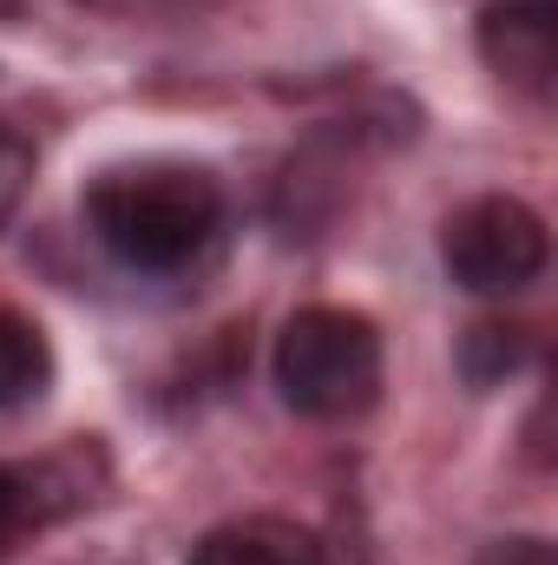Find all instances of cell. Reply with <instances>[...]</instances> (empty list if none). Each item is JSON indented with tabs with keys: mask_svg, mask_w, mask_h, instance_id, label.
<instances>
[{
	"mask_svg": "<svg viewBox=\"0 0 558 565\" xmlns=\"http://www.w3.org/2000/svg\"><path fill=\"white\" fill-rule=\"evenodd\" d=\"M79 217L119 270L178 277L224 237V184L191 158H132L86 184Z\"/></svg>",
	"mask_w": 558,
	"mask_h": 565,
	"instance_id": "cell-1",
	"label": "cell"
},
{
	"mask_svg": "<svg viewBox=\"0 0 558 565\" xmlns=\"http://www.w3.org/2000/svg\"><path fill=\"white\" fill-rule=\"evenodd\" d=\"M270 375L282 408L309 422H355L382 395V329L362 309L335 302L296 309L270 349Z\"/></svg>",
	"mask_w": 558,
	"mask_h": 565,
	"instance_id": "cell-2",
	"label": "cell"
},
{
	"mask_svg": "<svg viewBox=\"0 0 558 565\" xmlns=\"http://www.w3.org/2000/svg\"><path fill=\"white\" fill-rule=\"evenodd\" d=\"M440 264L473 296H519V289H533L546 277L552 237H546V217L526 198L486 191V198H466L440 224Z\"/></svg>",
	"mask_w": 558,
	"mask_h": 565,
	"instance_id": "cell-3",
	"label": "cell"
},
{
	"mask_svg": "<svg viewBox=\"0 0 558 565\" xmlns=\"http://www.w3.org/2000/svg\"><path fill=\"white\" fill-rule=\"evenodd\" d=\"M480 60L500 86L546 106L558 93V13L552 0H506L480 13Z\"/></svg>",
	"mask_w": 558,
	"mask_h": 565,
	"instance_id": "cell-4",
	"label": "cell"
},
{
	"mask_svg": "<svg viewBox=\"0 0 558 565\" xmlns=\"http://www.w3.org/2000/svg\"><path fill=\"white\" fill-rule=\"evenodd\" d=\"M184 565H342L335 546L296 520L277 513H250V520H230V526H211Z\"/></svg>",
	"mask_w": 558,
	"mask_h": 565,
	"instance_id": "cell-5",
	"label": "cell"
},
{
	"mask_svg": "<svg viewBox=\"0 0 558 565\" xmlns=\"http://www.w3.org/2000/svg\"><path fill=\"white\" fill-rule=\"evenodd\" d=\"M53 382V342L40 322H26L20 309H0V408L40 402Z\"/></svg>",
	"mask_w": 558,
	"mask_h": 565,
	"instance_id": "cell-6",
	"label": "cell"
},
{
	"mask_svg": "<svg viewBox=\"0 0 558 565\" xmlns=\"http://www.w3.org/2000/svg\"><path fill=\"white\" fill-rule=\"evenodd\" d=\"M533 362V335L519 322H473L453 349V369L466 388H500L506 375H519Z\"/></svg>",
	"mask_w": 558,
	"mask_h": 565,
	"instance_id": "cell-7",
	"label": "cell"
},
{
	"mask_svg": "<svg viewBox=\"0 0 558 565\" xmlns=\"http://www.w3.org/2000/svg\"><path fill=\"white\" fill-rule=\"evenodd\" d=\"M40 513H46V473L0 467V546H7L13 533H26Z\"/></svg>",
	"mask_w": 558,
	"mask_h": 565,
	"instance_id": "cell-8",
	"label": "cell"
},
{
	"mask_svg": "<svg viewBox=\"0 0 558 565\" xmlns=\"http://www.w3.org/2000/svg\"><path fill=\"white\" fill-rule=\"evenodd\" d=\"M26 178H33V145L20 139L13 126H0V224H7L13 204L26 198Z\"/></svg>",
	"mask_w": 558,
	"mask_h": 565,
	"instance_id": "cell-9",
	"label": "cell"
},
{
	"mask_svg": "<svg viewBox=\"0 0 558 565\" xmlns=\"http://www.w3.org/2000/svg\"><path fill=\"white\" fill-rule=\"evenodd\" d=\"M480 565H552V546L546 540H493Z\"/></svg>",
	"mask_w": 558,
	"mask_h": 565,
	"instance_id": "cell-10",
	"label": "cell"
},
{
	"mask_svg": "<svg viewBox=\"0 0 558 565\" xmlns=\"http://www.w3.org/2000/svg\"><path fill=\"white\" fill-rule=\"evenodd\" d=\"M20 13V0H0V20H13Z\"/></svg>",
	"mask_w": 558,
	"mask_h": 565,
	"instance_id": "cell-11",
	"label": "cell"
}]
</instances>
